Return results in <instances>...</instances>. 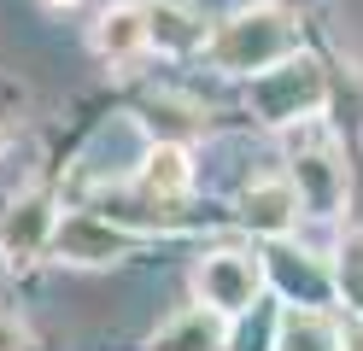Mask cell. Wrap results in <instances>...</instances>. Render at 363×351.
<instances>
[{
    "label": "cell",
    "instance_id": "2",
    "mask_svg": "<svg viewBox=\"0 0 363 351\" xmlns=\"http://www.w3.org/2000/svg\"><path fill=\"white\" fill-rule=\"evenodd\" d=\"M328 106V77H323V65L305 59V53H293L281 65H269L252 77V111L264 117V123H311L316 111Z\"/></svg>",
    "mask_w": 363,
    "mask_h": 351
},
{
    "label": "cell",
    "instance_id": "15",
    "mask_svg": "<svg viewBox=\"0 0 363 351\" xmlns=\"http://www.w3.org/2000/svg\"><path fill=\"white\" fill-rule=\"evenodd\" d=\"M6 140H12V135H6V123H0V152H6Z\"/></svg>",
    "mask_w": 363,
    "mask_h": 351
},
{
    "label": "cell",
    "instance_id": "9",
    "mask_svg": "<svg viewBox=\"0 0 363 351\" xmlns=\"http://www.w3.org/2000/svg\"><path fill=\"white\" fill-rule=\"evenodd\" d=\"M94 47L118 65H129L141 47H152L147 41V6H106L100 23H94Z\"/></svg>",
    "mask_w": 363,
    "mask_h": 351
},
{
    "label": "cell",
    "instance_id": "14",
    "mask_svg": "<svg viewBox=\"0 0 363 351\" xmlns=\"http://www.w3.org/2000/svg\"><path fill=\"white\" fill-rule=\"evenodd\" d=\"M0 351H30V340H24L18 322H0Z\"/></svg>",
    "mask_w": 363,
    "mask_h": 351
},
{
    "label": "cell",
    "instance_id": "7",
    "mask_svg": "<svg viewBox=\"0 0 363 351\" xmlns=\"http://www.w3.org/2000/svg\"><path fill=\"white\" fill-rule=\"evenodd\" d=\"M240 223L252 234H269V240H281V234L299 223V194H293V182H258L240 194Z\"/></svg>",
    "mask_w": 363,
    "mask_h": 351
},
{
    "label": "cell",
    "instance_id": "16",
    "mask_svg": "<svg viewBox=\"0 0 363 351\" xmlns=\"http://www.w3.org/2000/svg\"><path fill=\"white\" fill-rule=\"evenodd\" d=\"M48 6H77V0H48Z\"/></svg>",
    "mask_w": 363,
    "mask_h": 351
},
{
    "label": "cell",
    "instance_id": "1",
    "mask_svg": "<svg viewBox=\"0 0 363 351\" xmlns=\"http://www.w3.org/2000/svg\"><path fill=\"white\" fill-rule=\"evenodd\" d=\"M206 53H211L217 70H229V77H258V70L299 53V23L281 6H246V12L217 23Z\"/></svg>",
    "mask_w": 363,
    "mask_h": 351
},
{
    "label": "cell",
    "instance_id": "13",
    "mask_svg": "<svg viewBox=\"0 0 363 351\" xmlns=\"http://www.w3.org/2000/svg\"><path fill=\"white\" fill-rule=\"evenodd\" d=\"M340 340L328 334V322L316 316V311H293L287 322H281V340H276V351H334Z\"/></svg>",
    "mask_w": 363,
    "mask_h": 351
},
{
    "label": "cell",
    "instance_id": "11",
    "mask_svg": "<svg viewBox=\"0 0 363 351\" xmlns=\"http://www.w3.org/2000/svg\"><path fill=\"white\" fill-rule=\"evenodd\" d=\"M152 351H223V316L211 304H199V311L176 316L164 334L152 340Z\"/></svg>",
    "mask_w": 363,
    "mask_h": 351
},
{
    "label": "cell",
    "instance_id": "8",
    "mask_svg": "<svg viewBox=\"0 0 363 351\" xmlns=\"http://www.w3.org/2000/svg\"><path fill=\"white\" fill-rule=\"evenodd\" d=\"M264 275H276V287H281L287 299H299L305 311L328 304V293H334V275L316 264L311 252H269V269H264Z\"/></svg>",
    "mask_w": 363,
    "mask_h": 351
},
{
    "label": "cell",
    "instance_id": "4",
    "mask_svg": "<svg viewBox=\"0 0 363 351\" xmlns=\"http://www.w3.org/2000/svg\"><path fill=\"white\" fill-rule=\"evenodd\" d=\"M194 287H199V304H211L217 316H240V311H252L258 293H264V264L246 257V252H211L206 264H199Z\"/></svg>",
    "mask_w": 363,
    "mask_h": 351
},
{
    "label": "cell",
    "instance_id": "3",
    "mask_svg": "<svg viewBox=\"0 0 363 351\" xmlns=\"http://www.w3.org/2000/svg\"><path fill=\"white\" fill-rule=\"evenodd\" d=\"M293 194H299V211L311 217H334L346 205V164H340V147L328 129L299 123V140H293Z\"/></svg>",
    "mask_w": 363,
    "mask_h": 351
},
{
    "label": "cell",
    "instance_id": "5",
    "mask_svg": "<svg viewBox=\"0 0 363 351\" xmlns=\"http://www.w3.org/2000/svg\"><path fill=\"white\" fill-rule=\"evenodd\" d=\"M48 252L59 257V264L100 269V264H118V257L129 252V228H118L111 217H94V211H71V217H59Z\"/></svg>",
    "mask_w": 363,
    "mask_h": 351
},
{
    "label": "cell",
    "instance_id": "6",
    "mask_svg": "<svg viewBox=\"0 0 363 351\" xmlns=\"http://www.w3.org/2000/svg\"><path fill=\"white\" fill-rule=\"evenodd\" d=\"M53 228H59L53 194H41V187L18 194V199L6 205V217H0V252H6V264H12V269L35 264V257L53 246Z\"/></svg>",
    "mask_w": 363,
    "mask_h": 351
},
{
    "label": "cell",
    "instance_id": "12",
    "mask_svg": "<svg viewBox=\"0 0 363 351\" xmlns=\"http://www.w3.org/2000/svg\"><path fill=\"white\" fill-rule=\"evenodd\" d=\"M147 41L164 47V53H188V47H199V23H194V12L170 6V0H152L147 6Z\"/></svg>",
    "mask_w": 363,
    "mask_h": 351
},
{
    "label": "cell",
    "instance_id": "10",
    "mask_svg": "<svg viewBox=\"0 0 363 351\" xmlns=\"http://www.w3.org/2000/svg\"><path fill=\"white\" fill-rule=\"evenodd\" d=\"M141 187L152 199H182L194 187V164H188V147H176V140H164V147H152L141 158Z\"/></svg>",
    "mask_w": 363,
    "mask_h": 351
}]
</instances>
